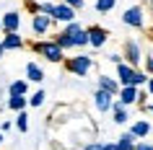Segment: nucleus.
I'll list each match as a JSON object with an SVG mask.
<instances>
[{
  "label": "nucleus",
  "instance_id": "nucleus-14",
  "mask_svg": "<svg viewBox=\"0 0 153 150\" xmlns=\"http://www.w3.org/2000/svg\"><path fill=\"white\" fill-rule=\"evenodd\" d=\"M0 44H3V49H21L24 47V39H21L18 34H5Z\"/></svg>",
  "mask_w": 153,
  "mask_h": 150
},
{
  "label": "nucleus",
  "instance_id": "nucleus-25",
  "mask_svg": "<svg viewBox=\"0 0 153 150\" xmlns=\"http://www.w3.org/2000/svg\"><path fill=\"white\" fill-rule=\"evenodd\" d=\"M143 83H148V75H145V72H137L135 70V78H132V86H143Z\"/></svg>",
  "mask_w": 153,
  "mask_h": 150
},
{
  "label": "nucleus",
  "instance_id": "nucleus-7",
  "mask_svg": "<svg viewBox=\"0 0 153 150\" xmlns=\"http://www.w3.org/2000/svg\"><path fill=\"white\" fill-rule=\"evenodd\" d=\"M18 24H21V16H18V13H13V10H10V13H5V16H3V21H0V26L5 29V34H18Z\"/></svg>",
  "mask_w": 153,
  "mask_h": 150
},
{
  "label": "nucleus",
  "instance_id": "nucleus-1",
  "mask_svg": "<svg viewBox=\"0 0 153 150\" xmlns=\"http://www.w3.org/2000/svg\"><path fill=\"white\" fill-rule=\"evenodd\" d=\"M34 52L42 55L44 60H49V62H62V60H65L62 49L57 47L55 41H36V44H34Z\"/></svg>",
  "mask_w": 153,
  "mask_h": 150
},
{
  "label": "nucleus",
  "instance_id": "nucleus-20",
  "mask_svg": "<svg viewBox=\"0 0 153 150\" xmlns=\"http://www.w3.org/2000/svg\"><path fill=\"white\" fill-rule=\"evenodd\" d=\"M70 41H73V47H86V44H88V34H86V29H81L75 36H70Z\"/></svg>",
  "mask_w": 153,
  "mask_h": 150
},
{
  "label": "nucleus",
  "instance_id": "nucleus-12",
  "mask_svg": "<svg viewBox=\"0 0 153 150\" xmlns=\"http://www.w3.org/2000/svg\"><path fill=\"white\" fill-rule=\"evenodd\" d=\"M49 24H52V18L44 16V13H36V16L31 18V29H34V34H44V31L49 29Z\"/></svg>",
  "mask_w": 153,
  "mask_h": 150
},
{
  "label": "nucleus",
  "instance_id": "nucleus-31",
  "mask_svg": "<svg viewBox=\"0 0 153 150\" xmlns=\"http://www.w3.org/2000/svg\"><path fill=\"white\" fill-rule=\"evenodd\" d=\"M104 150H120V148H117V142H104Z\"/></svg>",
  "mask_w": 153,
  "mask_h": 150
},
{
  "label": "nucleus",
  "instance_id": "nucleus-19",
  "mask_svg": "<svg viewBox=\"0 0 153 150\" xmlns=\"http://www.w3.org/2000/svg\"><path fill=\"white\" fill-rule=\"evenodd\" d=\"M117 148L120 150H135V137H132L130 132H125L120 140H117Z\"/></svg>",
  "mask_w": 153,
  "mask_h": 150
},
{
  "label": "nucleus",
  "instance_id": "nucleus-29",
  "mask_svg": "<svg viewBox=\"0 0 153 150\" xmlns=\"http://www.w3.org/2000/svg\"><path fill=\"white\" fill-rule=\"evenodd\" d=\"M145 70H148V78H151V75H153V60H151V57L145 60Z\"/></svg>",
  "mask_w": 153,
  "mask_h": 150
},
{
  "label": "nucleus",
  "instance_id": "nucleus-38",
  "mask_svg": "<svg viewBox=\"0 0 153 150\" xmlns=\"http://www.w3.org/2000/svg\"><path fill=\"white\" fill-rule=\"evenodd\" d=\"M151 3H153V0H151Z\"/></svg>",
  "mask_w": 153,
  "mask_h": 150
},
{
  "label": "nucleus",
  "instance_id": "nucleus-26",
  "mask_svg": "<svg viewBox=\"0 0 153 150\" xmlns=\"http://www.w3.org/2000/svg\"><path fill=\"white\" fill-rule=\"evenodd\" d=\"M68 8H73V10H78V8H83V0H62Z\"/></svg>",
  "mask_w": 153,
  "mask_h": 150
},
{
  "label": "nucleus",
  "instance_id": "nucleus-32",
  "mask_svg": "<svg viewBox=\"0 0 153 150\" xmlns=\"http://www.w3.org/2000/svg\"><path fill=\"white\" fill-rule=\"evenodd\" d=\"M148 93L153 96V78H148Z\"/></svg>",
  "mask_w": 153,
  "mask_h": 150
},
{
  "label": "nucleus",
  "instance_id": "nucleus-4",
  "mask_svg": "<svg viewBox=\"0 0 153 150\" xmlns=\"http://www.w3.org/2000/svg\"><path fill=\"white\" fill-rule=\"evenodd\" d=\"M86 34H88V44L94 49H99V47H104V41H106V29H101V26H91V29H86Z\"/></svg>",
  "mask_w": 153,
  "mask_h": 150
},
{
  "label": "nucleus",
  "instance_id": "nucleus-18",
  "mask_svg": "<svg viewBox=\"0 0 153 150\" xmlns=\"http://www.w3.org/2000/svg\"><path fill=\"white\" fill-rule=\"evenodd\" d=\"M112 109H114V124H125V122H127V111H125V106H122L120 101H114Z\"/></svg>",
  "mask_w": 153,
  "mask_h": 150
},
{
  "label": "nucleus",
  "instance_id": "nucleus-24",
  "mask_svg": "<svg viewBox=\"0 0 153 150\" xmlns=\"http://www.w3.org/2000/svg\"><path fill=\"white\" fill-rule=\"evenodd\" d=\"M42 103H44V91H36V93L29 98V106H34V109H36V106H42Z\"/></svg>",
  "mask_w": 153,
  "mask_h": 150
},
{
  "label": "nucleus",
  "instance_id": "nucleus-23",
  "mask_svg": "<svg viewBox=\"0 0 153 150\" xmlns=\"http://www.w3.org/2000/svg\"><path fill=\"white\" fill-rule=\"evenodd\" d=\"M55 44H57L60 49H62V52H65V49H70V47H73L70 36H65V34H60V36H57V39H55Z\"/></svg>",
  "mask_w": 153,
  "mask_h": 150
},
{
  "label": "nucleus",
  "instance_id": "nucleus-16",
  "mask_svg": "<svg viewBox=\"0 0 153 150\" xmlns=\"http://www.w3.org/2000/svg\"><path fill=\"white\" fill-rule=\"evenodd\" d=\"M26 106H29L26 96H8V109L10 111H26Z\"/></svg>",
  "mask_w": 153,
  "mask_h": 150
},
{
  "label": "nucleus",
  "instance_id": "nucleus-35",
  "mask_svg": "<svg viewBox=\"0 0 153 150\" xmlns=\"http://www.w3.org/2000/svg\"><path fill=\"white\" fill-rule=\"evenodd\" d=\"M148 109H151V111H153V103H151V106H148Z\"/></svg>",
  "mask_w": 153,
  "mask_h": 150
},
{
  "label": "nucleus",
  "instance_id": "nucleus-33",
  "mask_svg": "<svg viewBox=\"0 0 153 150\" xmlns=\"http://www.w3.org/2000/svg\"><path fill=\"white\" fill-rule=\"evenodd\" d=\"M3 52H5V49H3V44H0V57H3Z\"/></svg>",
  "mask_w": 153,
  "mask_h": 150
},
{
  "label": "nucleus",
  "instance_id": "nucleus-9",
  "mask_svg": "<svg viewBox=\"0 0 153 150\" xmlns=\"http://www.w3.org/2000/svg\"><path fill=\"white\" fill-rule=\"evenodd\" d=\"M120 88L122 86L114 78H109V75H99V91H106L109 96H117V93H120Z\"/></svg>",
  "mask_w": 153,
  "mask_h": 150
},
{
  "label": "nucleus",
  "instance_id": "nucleus-11",
  "mask_svg": "<svg viewBox=\"0 0 153 150\" xmlns=\"http://www.w3.org/2000/svg\"><path fill=\"white\" fill-rule=\"evenodd\" d=\"M137 91L135 86H125V88H120V103L122 106H130V103H137Z\"/></svg>",
  "mask_w": 153,
  "mask_h": 150
},
{
  "label": "nucleus",
  "instance_id": "nucleus-13",
  "mask_svg": "<svg viewBox=\"0 0 153 150\" xmlns=\"http://www.w3.org/2000/svg\"><path fill=\"white\" fill-rule=\"evenodd\" d=\"M26 80H31V83H42L44 80V72L36 62H29L26 65Z\"/></svg>",
  "mask_w": 153,
  "mask_h": 150
},
{
  "label": "nucleus",
  "instance_id": "nucleus-36",
  "mask_svg": "<svg viewBox=\"0 0 153 150\" xmlns=\"http://www.w3.org/2000/svg\"><path fill=\"white\" fill-rule=\"evenodd\" d=\"M151 39H153V29H151Z\"/></svg>",
  "mask_w": 153,
  "mask_h": 150
},
{
  "label": "nucleus",
  "instance_id": "nucleus-28",
  "mask_svg": "<svg viewBox=\"0 0 153 150\" xmlns=\"http://www.w3.org/2000/svg\"><path fill=\"white\" fill-rule=\"evenodd\" d=\"M135 150H153V145H148V142H135Z\"/></svg>",
  "mask_w": 153,
  "mask_h": 150
},
{
  "label": "nucleus",
  "instance_id": "nucleus-37",
  "mask_svg": "<svg viewBox=\"0 0 153 150\" xmlns=\"http://www.w3.org/2000/svg\"><path fill=\"white\" fill-rule=\"evenodd\" d=\"M151 10H153V3H151Z\"/></svg>",
  "mask_w": 153,
  "mask_h": 150
},
{
  "label": "nucleus",
  "instance_id": "nucleus-30",
  "mask_svg": "<svg viewBox=\"0 0 153 150\" xmlns=\"http://www.w3.org/2000/svg\"><path fill=\"white\" fill-rule=\"evenodd\" d=\"M8 129H10V119H5V122L0 124V132H8Z\"/></svg>",
  "mask_w": 153,
  "mask_h": 150
},
{
  "label": "nucleus",
  "instance_id": "nucleus-5",
  "mask_svg": "<svg viewBox=\"0 0 153 150\" xmlns=\"http://www.w3.org/2000/svg\"><path fill=\"white\" fill-rule=\"evenodd\" d=\"M125 60H127L130 67H137V62L143 60V55H140V47H137L135 41H125Z\"/></svg>",
  "mask_w": 153,
  "mask_h": 150
},
{
  "label": "nucleus",
  "instance_id": "nucleus-10",
  "mask_svg": "<svg viewBox=\"0 0 153 150\" xmlns=\"http://www.w3.org/2000/svg\"><path fill=\"white\" fill-rule=\"evenodd\" d=\"M117 75H120L122 88H125V86H132V78H135V67H130L127 62H120V65H117Z\"/></svg>",
  "mask_w": 153,
  "mask_h": 150
},
{
  "label": "nucleus",
  "instance_id": "nucleus-3",
  "mask_svg": "<svg viewBox=\"0 0 153 150\" xmlns=\"http://www.w3.org/2000/svg\"><path fill=\"white\" fill-rule=\"evenodd\" d=\"M122 21H125L127 26L143 29V24H145V18H143V8H140V5H132V8H127V10H125V16H122Z\"/></svg>",
  "mask_w": 153,
  "mask_h": 150
},
{
  "label": "nucleus",
  "instance_id": "nucleus-6",
  "mask_svg": "<svg viewBox=\"0 0 153 150\" xmlns=\"http://www.w3.org/2000/svg\"><path fill=\"white\" fill-rule=\"evenodd\" d=\"M49 18H55V21H62V24H73V18H75V10L68 8L65 3H60V5H55V10H52V16Z\"/></svg>",
  "mask_w": 153,
  "mask_h": 150
},
{
  "label": "nucleus",
  "instance_id": "nucleus-27",
  "mask_svg": "<svg viewBox=\"0 0 153 150\" xmlns=\"http://www.w3.org/2000/svg\"><path fill=\"white\" fill-rule=\"evenodd\" d=\"M83 150H104V142H88Z\"/></svg>",
  "mask_w": 153,
  "mask_h": 150
},
{
  "label": "nucleus",
  "instance_id": "nucleus-15",
  "mask_svg": "<svg viewBox=\"0 0 153 150\" xmlns=\"http://www.w3.org/2000/svg\"><path fill=\"white\" fill-rule=\"evenodd\" d=\"M148 132H151V124H148L145 119H140V122H135V124H132V129H130V134H132L135 140H143V137H145Z\"/></svg>",
  "mask_w": 153,
  "mask_h": 150
},
{
  "label": "nucleus",
  "instance_id": "nucleus-2",
  "mask_svg": "<svg viewBox=\"0 0 153 150\" xmlns=\"http://www.w3.org/2000/svg\"><path fill=\"white\" fill-rule=\"evenodd\" d=\"M91 65H94V60H91L88 55H78V57H70V60L65 62V67H68L73 75H86V72L91 70Z\"/></svg>",
  "mask_w": 153,
  "mask_h": 150
},
{
  "label": "nucleus",
  "instance_id": "nucleus-22",
  "mask_svg": "<svg viewBox=\"0 0 153 150\" xmlns=\"http://www.w3.org/2000/svg\"><path fill=\"white\" fill-rule=\"evenodd\" d=\"M16 127L21 129V132H26V129H29V114H26V111H18V117H16Z\"/></svg>",
  "mask_w": 153,
  "mask_h": 150
},
{
  "label": "nucleus",
  "instance_id": "nucleus-8",
  "mask_svg": "<svg viewBox=\"0 0 153 150\" xmlns=\"http://www.w3.org/2000/svg\"><path fill=\"white\" fill-rule=\"evenodd\" d=\"M94 103H96L99 111H109V109H112V103H114V96H109L106 91H99V88H96V93H94Z\"/></svg>",
  "mask_w": 153,
  "mask_h": 150
},
{
  "label": "nucleus",
  "instance_id": "nucleus-21",
  "mask_svg": "<svg viewBox=\"0 0 153 150\" xmlns=\"http://www.w3.org/2000/svg\"><path fill=\"white\" fill-rule=\"evenodd\" d=\"M114 5H117V0H96V10L99 13H109Z\"/></svg>",
  "mask_w": 153,
  "mask_h": 150
},
{
  "label": "nucleus",
  "instance_id": "nucleus-34",
  "mask_svg": "<svg viewBox=\"0 0 153 150\" xmlns=\"http://www.w3.org/2000/svg\"><path fill=\"white\" fill-rule=\"evenodd\" d=\"M0 145H3V132H0Z\"/></svg>",
  "mask_w": 153,
  "mask_h": 150
},
{
  "label": "nucleus",
  "instance_id": "nucleus-17",
  "mask_svg": "<svg viewBox=\"0 0 153 150\" xmlns=\"http://www.w3.org/2000/svg\"><path fill=\"white\" fill-rule=\"evenodd\" d=\"M26 91H29V83L26 80H16V83H10L8 96H26Z\"/></svg>",
  "mask_w": 153,
  "mask_h": 150
}]
</instances>
